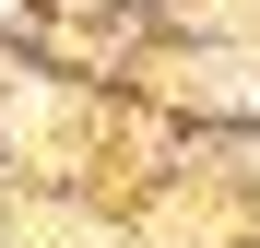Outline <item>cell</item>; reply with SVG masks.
<instances>
[]
</instances>
